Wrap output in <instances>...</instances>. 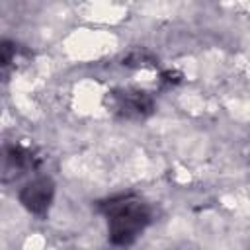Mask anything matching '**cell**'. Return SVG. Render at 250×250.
I'll return each mask as SVG.
<instances>
[{
    "label": "cell",
    "instance_id": "2",
    "mask_svg": "<svg viewBox=\"0 0 250 250\" xmlns=\"http://www.w3.org/2000/svg\"><path fill=\"white\" fill-rule=\"evenodd\" d=\"M53 195H55V184L51 178L43 176V178H35L23 186V189L20 191V201L29 213L43 215L51 207Z\"/></svg>",
    "mask_w": 250,
    "mask_h": 250
},
{
    "label": "cell",
    "instance_id": "3",
    "mask_svg": "<svg viewBox=\"0 0 250 250\" xmlns=\"http://www.w3.org/2000/svg\"><path fill=\"white\" fill-rule=\"evenodd\" d=\"M113 107L117 113L123 117H146L154 104L152 98L143 92V90H123V92H113Z\"/></svg>",
    "mask_w": 250,
    "mask_h": 250
},
{
    "label": "cell",
    "instance_id": "1",
    "mask_svg": "<svg viewBox=\"0 0 250 250\" xmlns=\"http://www.w3.org/2000/svg\"><path fill=\"white\" fill-rule=\"evenodd\" d=\"M102 211L107 217L109 240L115 246H129L150 221L148 207L133 195L113 197L102 205Z\"/></svg>",
    "mask_w": 250,
    "mask_h": 250
},
{
    "label": "cell",
    "instance_id": "5",
    "mask_svg": "<svg viewBox=\"0 0 250 250\" xmlns=\"http://www.w3.org/2000/svg\"><path fill=\"white\" fill-rule=\"evenodd\" d=\"M0 51H2V64H4V66L10 64V61L16 57V49H14V45L8 43V41H4L2 47H0Z\"/></svg>",
    "mask_w": 250,
    "mask_h": 250
},
{
    "label": "cell",
    "instance_id": "4",
    "mask_svg": "<svg viewBox=\"0 0 250 250\" xmlns=\"http://www.w3.org/2000/svg\"><path fill=\"white\" fill-rule=\"evenodd\" d=\"M31 160H33V156L27 150H23L20 146H10L4 154V180L20 174V170L27 168L31 164Z\"/></svg>",
    "mask_w": 250,
    "mask_h": 250
},
{
    "label": "cell",
    "instance_id": "6",
    "mask_svg": "<svg viewBox=\"0 0 250 250\" xmlns=\"http://www.w3.org/2000/svg\"><path fill=\"white\" fill-rule=\"evenodd\" d=\"M180 80H182V74L178 70H166V72H162V82H166V84H178Z\"/></svg>",
    "mask_w": 250,
    "mask_h": 250
}]
</instances>
